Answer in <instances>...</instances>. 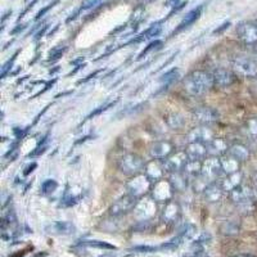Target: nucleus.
Instances as JSON below:
<instances>
[{
	"label": "nucleus",
	"instance_id": "nucleus-1",
	"mask_svg": "<svg viewBox=\"0 0 257 257\" xmlns=\"http://www.w3.org/2000/svg\"><path fill=\"white\" fill-rule=\"evenodd\" d=\"M213 85L212 73L203 70L193 71L183 80V89L193 96L203 95L212 89Z\"/></svg>",
	"mask_w": 257,
	"mask_h": 257
},
{
	"label": "nucleus",
	"instance_id": "nucleus-2",
	"mask_svg": "<svg viewBox=\"0 0 257 257\" xmlns=\"http://www.w3.org/2000/svg\"><path fill=\"white\" fill-rule=\"evenodd\" d=\"M117 167L125 176L134 178L137 175H141L146 170V162L143 158L137 153H127L123 155L122 157L117 162Z\"/></svg>",
	"mask_w": 257,
	"mask_h": 257
},
{
	"label": "nucleus",
	"instance_id": "nucleus-3",
	"mask_svg": "<svg viewBox=\"0 0 257 257\" xmlns=\"http://www.w3.org/2000/svg\"><path fill=\"white\" fill-rule=\"evenodd\" d=\"M231 70L235 73V76L254 79L257 77V62L247 57H237L231 62Z\"/></svg>",
	"mask_w": 257,
	"mask_h": 257
},
{
	"label": "nucleus",
	"instance_id": "nucleus-4",
	"mask_svg": "<svg viewBox=\"0 0 257 257\" xmlns=\"http://www.w3.org/2000/svg\"><path fill=\"white\" fill-rule=\"evenodd\" d=\"M152 184L153 183L149 180V178L146 174H141V175L132 178L126 183V190H127L128 194H132V196L137 197V198H142L144 194L151 192Z\"/></svg>",
	"mask_w": 257,
	"mask_h": 257
},
{
	"label": "nucleus",
	"instance_id": "nucleus-5",
	"mask_svg": "<svg viewBox=\"0 0 257 257\" xmlns=\"http://www.w3.org/2000/svg\"><path fill=\"white\" fill-rule=\"evenodd\" d=\"M174 190L173 185L170 183L169 179H161V180L155 181L151 188V196L152 199H155L156 202H161V203H167L169 201H171L174 197Z\"/></svg>",
	"mask_w": 257,
	"mask_h": 257
},
{
	"label": "nucleus",
	"instance_id": "nucleus-6",
	"mask_svg": "<svg viewBox=\"0 0 257 257\" xmlns=\"http://www.w3.org/2000/svg\"><path fill=\"white\" fill-rule=\"evenodd\" d=\"M221 175H224V173H222L221 164H220V158L210 157L203 160L201 176L207 181L208 184L216 181Z\"/></svg>",
	"mask_w": 257,
	"mask_h": 257
},
{
	"label": "nucleus",
	"instance_id": "nucleus-7",
	"mask_svg": "<svg viewBox=\"0 0 257 257\" xmlns=\"http://www.w3.org/2000/svg\"><path fill=\"white\" fill-rule=\"evenodd\" d=\"M138 202H139V198L132 196V194H126V196L121 197V198L117 199L116 202L112 203V206L109 207V213L112 216H122V215H126V213L132 212L133 210H135L137 207Z\"/></svg>",
	"mask_w": 257,
	"mask_h": 257
},
{
	"label": "nucleus",
	"instance_id": "nucleus-8",
	"mask_svg": "<svg viewBox=\"0 0 257 257\" xmlns=\"http://www.w3.org/2000/svg\"><path fill=\"white\" fill-rule=\"evenodd\" d=\"M193 120L196 121L199 125L208 126L211 123L216 122L219 120V112L215 108H211V107H198V108L193 109L192 112Z\"/></svg>",
	"mask_w": 257,
	"mask_h": 257
},
{
	"label": "nucleus",
	"instance_id": "nucleus-9",
	"mask_svg": "<svg viewBox=\"0 0 257 257\" xmlns=\"http://www.w3.org/2000/svg\"><path fill=\"white\" fill-rule=\"evenodd\" d=\"M188 161H189V158H188L187 152L185 151H178V152H174L169 158H166L164 162L166 171L171 174L183 171Z\"/></svg>",
	"mask_w": 257,
	"mask_h": 257
},
{
	"label": "nucleus",
	"instance_id": "nucleus-10",
	"mask_svg": "<svg viewBox=\"0 0 257 257\" xmlns=\"http://www.w3.org/2000/svg\"><path fill=\"white\" fill-rule=\"evenodd\" d=\"M174 152H175V148H174L173 143L169 141L155 142V143H152L151 148H149V155H151L153 160L165 161L173 155Z\"/></svg>",
	"mask_w": 257,
	"mask_h": 257
},
{
	"label": "nucleus",
	"instance_id": "nucleus-11",
	"mask_svg": "<svg viewBox=\"0 0 257 257\" xmlns=\"http://www.w3.org/2000/svg\"><path fill=\"white\" fill-rule=\"evenodd\" d=\"M237 36L244 44H256L257 43V26L252 22H240L237 26Z\"/></svg>",
	"mask_w": 257,
	"mask_h": 257
},
{
	"label": "nucleus",
	"instance_id": "nucleus-12",
	"mask_svg": "<svg viewBox=\"0 0 257 257\" xmlns=\"http://www.w3.org/2000/svg\"><path fill=\"white\" fill-rule=\"evenodd\" d=\"M187 138L189 143H192V142H199V143L207 144L216 137H215V133H213L208 126L201 125L198 126V127L192 128V130L188 133Z\"/></svg>",
	"mask_w": 257,
	"mask_h": 257
},
{
	"label": "nucleus",
	"instance_id": "nucleus-13",
	"mask_svg": "<svg viewBox=\"0 0 257 257\" xmlns=\"http://www.w3.org/2000/svg\"><path fill=\"white\" fill-rule=\"evenodd\" d=\"M165 173H166V167H165V162L161 160H152L146 164V170L144 174L149 178V180L155 183V181L164 179Z\"/></svg>",
	"mask_w": 257,
	"mask_h": 257
},
{
	"label": "nucleus",
	"instance_id": "nucleus-14",
	"mask_svg": "<svg viewBox=\"0 0 257 257\" xmlns=\"http://www.w3.org/2000/svg\"><path fill=\"white\" fill-rule=\"evenodd\" d=\"M213 82L219 88H228L230 85H233L237 80L235 73L231 72L229 70H225V68H217V70L213 71Z\"/></svg>",
	"mask_w": 257,
	"mask_h": 257
},
{
	"label": "nucleus",
	"instance_id": "nucleus-15",
	"mask_svg": "<svg viewBox=\"0 0 257 257\" xmlns=\"http://www.w3.org/2000/svg\"><path fill=\"white\" fill-rule=\"evenodd\" d=\"M155 199H143L138 202L135 207V213L142 221H147L149 217H152L156 213V203Z\"/></svg>",
	"mask_w": 257,
	"mask_h": 257
},
{
	"label": "nucleus",
	"instance_id": "nucleus-16",
	"mask_svg": "<svg viewBox=\"0 0 257 257\" xmlns=\"http://www.w3.org/2000/svg\"><path fill=\"white\" fill-rule=\"evenodd\" d=\"M230 199L233 201V203H235V206H240L243 203H247L249 201H253V196H252V188L245 187V185H239L238 188L231 190L229 193Z\"/></svg>",
	"mask_w": 257,
	"mask_h": 257
},
{
	"label": "nucleus",
	"instance_id": "nucleus-17",
	"mask_svg": "<svg viewBox=\"0 0 257 257\" xmlns=\"http://www.w3.org/2000/svg\"><path fill=\"white\" fill-rule=\"evenodd\" d=\"M207 147V155L211 157H222L229 152V144L222 138H215L210 143L206 144Z\"/></svg>",
	"mask_w": 257,
	"mask_h": 257
},
{
	"label": "nucleus",
	"instance_id": "nucleus-18",
	"mask_svg": "<svg viewBox=\"0 0 257 257\" xmlns=\"http://www.w3.org/2000/svg\"><path fill=\"white\" fill-rule=\"evenodd\" d=\"M181 215V208L179 206L178 202H175L174 199L169 201L167 203H165V207L161 213V219L164 220L165 222H175L176 220L180 219Z\"/></svg>",
	"mask_w": 257,
	"mask_h": 257
},
{
	"label": "nucleus",
	"instance_id": "nucleus-19",
	"mask_svg": "<svg viewBox=\"0 0 257 257\" xmlns=\"http://www.w3.org/2000/svg\"><path fill=\"white\" fill-rule=\"evenodd\" d=\"M224 189H222L221 184L213 181V183H210L207 187L203 190V198H205L206 202L208 203H217L222 199L224 197Z\"/></svg>",
	"mask_w": 257,
	"mask_h": 257
},
{
	"label": "nucleus",
	"instance_id": "nucleus-20",
	"mask_svg": "<svg viewBox=\"0 0 257 257\" xmlns=\"http://www.w3.org/2000/svg\"><path fill=\"white\" fill-rule=\"evenodd\" d=\"M185 152H187L189 160L203 161L206 158V156H207V147H206L205 143L192 142V143H188Z\"/></svg>",
	"mask_w": 257,
	"mask_h": 257
},
{
	"label": "nucleus",
	"instance_id": "nucleus-21",
	"mask_svg": "<svg viewBox=\"0 0 257 257\" xmlns=\"http://www.w3.org/2000/svg\"><path fill=\"white\" fill-rule=\"evenodd\" d=\"M202 9H203V7L202 6H198L197 8L192 9V11H190V12L188 13V15L185 16L183 20H181V22L178 25V27H176L175 31L173 32V35H176V34H179V32L184 31L185 29H188V27L192 26V25L196 22V21H198L199 17H201V15H202Z\"/></svg>",
	"mask_w": 257,
	"mask_h": 257
},
{
	"label": "nucleus",
	"instance_id": "nucleus-22",
	"mask_svg": "<svg viewBox=\"0 0 257 257\" xmlns=\"http://www.w3.org/2000/svg\"><path fill=\"white\" fill-rule=\"evenodd\" d=\"M242 183H243V174L242 171H238V173L225 175L220 184H221L224 192L230 193L233 189H235V188H238L239 185H242Z\"/></svg>",
	"mask_w": 257,
	"mask_h": 257
},
{
	"label": "nucleus",
	"instance_id": "nucleus-23",
	"mask_svg": "<svg viewBox=\"0 0 257 257\" xmlns=\"http://www.w3.org/2000/svg\"><path fill=\"white\" fill-rule=\"evenodd\" d=\"M220 164H221V169L224 175H229V174H234L240 171V164L238 160H235L234 157H231L229 153H226L225 156L220 157Z\"/></svg>",
	"mask_w": 257,
	"mask_h": 257
},
{
	"label": "nucleus",
	"instance_id": "nucleus-24",
	"mask_svg": "<svg viewBox=\"0 0 257 257\" xmlns=\"http://www.w3.org/2000/svg\"><path fill=\"white\" fill-rule=\"evenodd\" d=\"M179 77H180V70H179V68H171L170 71L165 72L164 75L160 77L161 89L157 91V93H156V95H157V94L164 93V91H166L167 89H169L170 86L174 84V82H176V80H178Z\"/></svg>",
	"mask_w": 257,
	"mask_h": 257
},
{
	"label": "nucleus",
	"instance_id": "nucleus-25",
	"mask_svg": "<svg viewBox=\"0 0 257 257\" xmlns=\"http://www.w3.org/2000/svg\"><path fill=\"white\" fill-rule=\"evenodd\" d=\"M169 180L170 183H171V185H173L175 192H184V190H187V188L189 187L190 179L188 178L183 171H180V173L170 174Z\"/></svg>",
	"mask_w": 257,
	"mask_h": 257
},
{
	"label": "nucleus",
	"instance_id": "nucleus-26",
	"mask_svg": "<svg viewBox=\"0 0 257 257\" xmlns=\"http://www.w3.org/2000/svg\"><path fill=\"white\" fill-rule=\"evenodd\" d=\"M228 153L231 157L239 161V162H245V161H248L249 157H251V152H249L248 147H245L242 143H235L229 147Z\"/></svg>",
	"mask_w": 257,
	"mask_h": 257
},
{
	"label": "nucleus",
	"instance_id": "nucleus-27",
	"mask_svg": "<svg viewBox=\"0 0 257 257\" xmlns=\"http://www.w3.org/2000/svg\"><path fill=\"white\" fill-rule=\"evenodd\" d=\"M202 162H203V161L189 160L187 162V165H185L183 173H184L189 179L197 178V176L201 175L202 173Z\"/></svg>",
	"mask_w": 257,
	"mask_h": 257
},
{
	"label": "nucleus",
	"instance_id": "nucleus-28",
	"mask_svg": "<svg viewBox=\"0 0 257 257\" xmlns=\"http://www.w3.org/2000/svg\"><path fill=\"white\" fill-rule=\"evenodd\" d=\"M165 121H166L167 126L173 130H179L184 126L185 120L184 117L179 113H169L165 116Z\"/></svg>",
	"mask_w": 257,
	"mask_h": 257
},
{
	"label": "nucleus",
	"instance_id": "nucleus-29",
	"mask_svg": "<svg viewBox=\"0 0 257 257\" xmlns=\"http://www.w3.org/2000/svg\"><path fill=\"white\" fill-rule=\"evenodd\" d=\"M53 233L56 234H63V235H67V234L73 233L75 228H73V225L71 222L67 221H58L56 224H53L52 226Z\"/></svg>",
	"mask_w": 257,
	"mask_h": 257
},
{
	"label": "nucleus",
	"instance_id": "nucleus-30",
	"mask_svg": "<svg viewBox=\"0 0 257 257\" xmlns=\"http://www.w3.org/2000/svg\"><path fill=\"white\" fill-rule=\"evenodd\" d=\"M48 138H49V134L45 135V137L43 138L40 142H39L38 146L35 147V149H34L32 152H30L29 155H27V158L39 157L40 155H43V153H44L45 151H47V148H48V141H49Z\"/></svg>",
	"mask_w": 257,
	"mask_h": 257
},
{
	"label": "nucleus",
	"instance_id": "nucleus-31",
	"mask_svg": "<svg viewBox=\"0 0 257 257\" xmlns=\"http://www.w3.org/2000/svg\"><path fill=\"white\" fill-rule=\"evenodd\" d=\"M58 188V183H57L54 179H48L45 180L40 187V193L41 194H44V196H49L52 193H54Z\"/></svg>",
	"mask_w": 257,
	"mask_h": 257
},
{
	"label": "nucleus",
	"instance_id": "nucleus-32",
	"mask_svg": "<svg viewBox=\"0 0 257 257\" xmlns=\"http://www.w3.org/2000/svg\"><path fill=\"white\" fill-rule=\"evenodd\" d=\"M244 132L248 137L257 138V117H252V118H248L244 123Z\"/></svg>",
	"mask_w": 257,
	"mask_h": 257
},
{
	"label": "nucleus",
	"instance_id": "nucleus-33",
	"mask_svg": "<svg viewBox=\"0 0 257 257\" xmlns=\"http://www.w3.org/2000/svg\"><path fill=\"white\" fill-rule=\"evenodd\" d=\"M221 231L225 235H235L239 231V225L234 221H225L221 225Z\"/></svg>",
	"mask_w": 257,
	"mask_h": 257
},
{
	"label": "nucleus",
	"instance_id": "nucleus-34",
	"mask_svg": "<svg viewBox=\"0 0 257 257\" xmlns=\"http://www.w3.org/2000/svg\"><path fill=\"white\" fill-rule=\"evenodd\" d=\"M117 102H118V99H116V100H112V102H108V103H105L104 105H100V107H98V108H96V109H94V111L91 112V113H89L88 116L85 117V121L91 120V118H94V117L99 116L100 113H103V112H105V111H107V109H109V108H111V107H113V105L116 104Z\"/></svg>",
	"mask_w": 257,
	"mask_h": 257
},
{
	"label": "nucleus",
	"instance_id": "nucleus-35",
	"mask_svg": "<svg viewBox=\"0 0 257 257\" xmlns=\"http://www.w3.org/2000/svg\"><path fill=\"white\" fill-rule=\"evenodd\" d=\"M66 50H67V47H64V45H63V47H62V45L54 47L49 52V58H48V61H49V62L58 61V59L62 58V56H63Z\"/></svg>",
	"mask_w": 257,
	"mask_h": 257
},
{
	"label": "nucleus",
	"instance_id": "nucleus-36",
	"mask_svg": "<svg viewBox=\"0 0 257 257\" xmlns=\"http://www.w3.org/2000/svg\"><path fill=\"white\" fill-rule=\"evenodd\" d=\"M82 244L89 245V247H94V248L100 249H116V247L107 242H102V240H85Z\"/></svg>",
	"mask_w": 257,
	"mask_h": 257
},
{
	"label": "nucleus",
	"instance_id": "nucleus-37",
	"mask_svg": "<svg viewBox=\"0 0 257 257\" xmlns=\"http://www.w3.org/2000/svg\"><path fill=\"white\" fill-rule=\"evenodd\" d=\"M18 53H20V50H17V52L15 53L12 56V58L8 59V61L6 62V63L3 64V67H2V79H4V77L7 76V73L11 71V68H12L13 63H15V61L17 59V56H18Z\"/></svg>",
	"mask_w": 257,
	"mask_h": 257
},
{
	"label": "nucleus",
	"instance_id": "nucleus-38",
	"mask_svg": "<svg viewBox=\"0 0 257 257\" xmlns=\"http://www.w3.org/2000/svg\"><path fill=\"white\" fill-rule=\"evenodd\" d=\"M161 45H162V41H161V40H155V41H152V43H151V44H148V47H147L146 49H144L143 52H142L141 54L138 56L137 61H141V59H143L144 56H147V54H148V53L151 52V50L156 49V48L161 47Z\"/></svg>",
	"mask_w": 257,
	"mask_h": 257
},
{
	"label": "nucleus",
	"instance_id": "nucleus-39",
	"mask_svg": "<svg viewBox=\"0 0 257 257\" xmlns=\"http://www.w3.org/2000/svg\"><path fill=\"white\" fill-rule=\"evenodd\" d=\"M160 249V247H153V245H137L132 251L139 252V253H149V252H156Z\"/></svg>",
	"mask_w": 257,
	"mask_h": 257
},
{
	"label": "nucleus",
	"instance_id": "nucleus-40",
	"mask_svg": "<svg viewBox=\"0 0 257 257\" xmlns=\"http://www.w3.org/2000/svg\"><path fill=\"white\" fill-rule=\"evenodd\" d=\"M103 0H85L84 3L81 4V7H80V9L81 11H88V9H93L95 8V7L98 6H102Z\"/></svg>",
	"mask_w": 257,
	"mask_h": 257
},
{
	"label": "nucleus",
	"instance_id": "nucleus-41",
	"mask_svg": "<svg viewBox=\"0 0 257 257\" xmlns=\"http://www.w3.org/2000/svg\"><path fill=\"white\" fill-rule=\"evenodd\" d=\"M58 3H59V0H54V2H53L52 4H49V6L44 7V8L41 9V11H39V13H38V15H36V17H35V21H39V20H40V18L44 17V16L47 15L48 12H49L50 9H52L53 7L56 6V4H58Z\"/></svg>",
	"mask_w": 257,
	"mask_h": 257
},
{
	"label": "nucleus",
	"instance_id": "nucleus-42",
	"mask_svg": "<svg viewBox=\"0 0 257 257\" xmlns=\"http://www.w3.org/2000/svg\"><path fill=\"white\" fill-rule=\"evenodd\" d=\"M230 25H231L230 22H225V24H222L220 27H217V29L213 30L212 35H220V34H222V32L225 31V30H228Z\"/></svg>",
	"mask_w": 257,
	"mask_h": 257
},
{
	"label": "nucleus",
	"instance_id": "nucleus-43",
	"mask_svg": "<svg viewBox=\"0 0 257 257\" xmlns=\"http://www.w3.org/2000/svg\"><path fill=\"white\" fill-rule=\"evenodd\" d=\"M27 26H29V25H27V24H25V25H18L17 27H15V29L12 30V32H11V34H12V35H17V34H20V32H22V31H24V30H26Z\"/></svg>",
	"mask_w": 257,
	"mask_h": 257
},
{
	"label": "nucleus",
	"instance_id": "nucleus-44",
	"mask_svg": "<svg viewBox=\"0 0 257 257\" xmlns=\"http://www.w3.org/2000/svg\"><path fill=\"white\" fill-rule=\"evenodd\" d=\"M103 70H98V71H95V72H93V73H90V75H89V76H86V79H82V80H80L79 82H77V84H85V82L86 81H89V80H91L93 79V77H95L96 75H99L100 72H102Z\"/></svg>",
	"mask_w": 257,
	"mask_h": 257
},
{
	"label": "nucleus",
	"instance_id": "nucleus-45",
	"mask_svg": "<svg viewBox=\"0 0 257 257\" xmlns=\"http://www.w3.org/2000/svg\"><path fill=\"white\" fill-rule=\"evenodd\" d=\"M36 167H38V164H36V162H32L31 165H29V166H27L26 169H25V171H24V175H25V176L30 175V174H31L32 171H34V170L36 169Z\"/></svg>",
	"mask_w": 257,
	"mask_h": 257
},
{
	"label": "nucleus",
	"instance_id": "nucleus-46",
	"mask_svg": "<svg viewBox=\"0 0 257 257\" xmlns=\"http://www.w3.org/2000/svg\"><path fill=\"white\" fill-rule=\"evenodd\" d=\"M48 27H49V25H44V26H43V30H39V31L36 32L35 40H40V39L44 36V34H45V31L48 30Z\"/></svg>",
	"mask_w": 257,
	"mask_h": 257
},
{
	"label": "nucleus",
	"instance_id": "nucleus-47",
	"mask_svg": "<svg viewBox=\"0 0 257 257\" xmlns=\"http://www.w3.org/2000/svg\"><path fill=\"white\" fill-rule=\"evenodd\" d=\"M81 12H82V11H81V9H80V8H79V9H76V11H75V12H73L72 15H71L70 17L67 18V20H66V24H70L71 21L76 20V18L79 17V15H80V13H81Z\"/></svg>",
	"mask_w": 257,
	"mask_h": 257
},
{
	"label": "nucleus",
	"instance_id": "nucleus-48",
	"mask_svg": "<svg viewBox=\"0 0 257 257\" xmlns=\"http://www.w3.org/2000/svg\"><path fill=\"white\" fill-rule=\"evenodd\" d=\"M36 3H38V0H32L31 3H30V4H29V7H27V8H26V9H25L24 12L21 13V16H20V18H18V21H20V20H21V18L24 17V16H25V15H26V13H27V12H29L30 9H31V8H32V7L35 6V4H36Z\"/></svg>",
	"mask_w": 257,
	"mask_h": 257
},
{
	"label": "nucleus",
	"instance_id": "nucleus-49",
	"mask_svg": "<svg viewBox=\"0 0 257 257\" xmlns=\"http://www.w3.org/2000/svg\"><path fill=\"white\" fill-rule=\"evenodd\" d=\"M252 196H253L254 201H257V184H254L252 187Z\"/></svg>",
	"mask_w": 257,
	"mask_h": 257
},
{
	"label": "nucleus",
	"instance_id": "nucleus-50",
	"mask_svg": "<svg viewBox=\"0 0 257 257\" xmlns=\"http://www.w3.org/2000/svg\"><path fill=\"white\" fill-rule=\"evenodd\" d=\"M9 15H12V11H8V12H7L6 15L3 16V18H2V22H3V25H4V22H6V20H7V18L9 17Z\"/></svg>",
	"mask_w": 257,
	"mask_h": 257
},
{
	"label": "nucleus",
	"instance_id": "nucleus-51",
	"mask_svg": "<svg viewBox=\"0 0 257 257\" xmlns=\"http://www.w3.org/2000/svg\"><path fill=\"white\" fill-rule=\"evenodd\" d=\"M231 257H253V256L248 253H242V254H235V256H231Z\"/></svg>",
	"mask_w": 257,
	"mask_h": 257
},
{
	"label": "nucleus",
	"instance_id": "nucleus-52",
	"mask_svg": "<svg viewBox=\"0 0 257 257\" xmlns=\"http://www.w3.org/2000/svg\"><path fill=\"white\" fill-rule=\"evenodd\" d=\"M142 2H144V3H152L155 0H142Z\"/></svg>",
	"mask_w": 257,
	"mask_h": 257
},
{
	"label": "nucleus",
	"instance_id": "nucleus-53",
	"mask_svg": "<svg viewBox=\"0 0 257 257\" xmlns=\"http://www.w3.org/2000/svg\"><path fill=\"white\" fill-rule=\"evenodd\" d=\"M99 257H113L112 254H103V256H99Z\"/></svg>",
	"mask_w": 257,
	"mask_h": 257
},
{
	"label": "nucleus",
	"instance_id": "nucleus-54",
	"mask_svg": "<svg viewBox=\"0 0 257 257\" xmlns=\"http://www.w3.org/2000/svg\"><path fill=\"white\" fill-rule=\"evenodd\" d=\"M254 79H256V82H254V85H253V86H254V88L257 89V77H254Z\"/></svg>",
	"mask_w": 257,
	"mask_h": 257
},
{
	"label": "nucleus",
	"instance_id": "nucleus-55",
	"mask_svg": "<svg viewBox=\"0 0 257 257\" xmlns=\"http://www.w3.org/2000/svg\"><path fill=\"white\" fill-rule=\"evenodd\" d=\"M256 26H257V21H256Z\"/></svg>",
	"mask_w": 257,
	"mask_h": 257
},
{
	"label": "nucleus",
	"instance_id": "nucleus-56",
	"mask_svg": "<svg viewBox=\"0 0 257 257\" xmlns=\"http://www.w3.org/2000/svg\"><path fill=\"white\" fill-rule=\"evenodd\" d=\"M26 2H27V0H26Z\"/></svg>",
	"mask_w": 257,
	"mask_h": 257
}]
</instances>
